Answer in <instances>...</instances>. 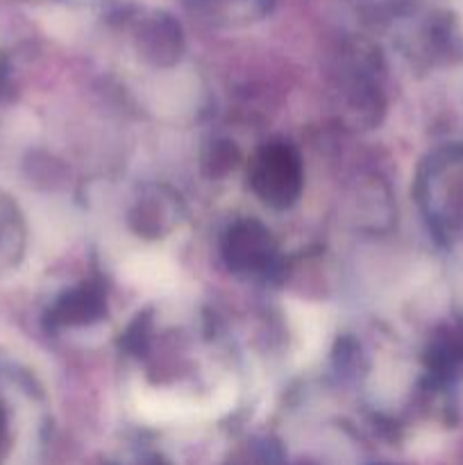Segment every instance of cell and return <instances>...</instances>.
<instances>
[{
    "mask_svg": "<svg viewBox=\"0 0 463 465\" xmlns=\"http://www.w3.org/2000/svg\"><path fill=\"white\" fill-rule=\"evenodd\" d=\"M180 216V198L171 189L145 186L130 209V227L143 239H162L175 230Z\"/></svg>",
    "mask_w": 463,
    "mask_h": 465,
    "instance_id": "4",
    "label": "cell"
},
{
    "mask_svg": "<svg viewBox=\"0 0 463 465\" xmlns=\"http://www.w3.org/2000/svg\"><path fill=\"white\" fill-rule=\"evenodd\" d=\"M248 182L266 207L277 212L293 207L304 189V166L298 150L286 141L263 143L250 159Z\"/></svg>",
    "mask_w": 463,
    "mask_h": 465,
    "instance_id": "1",
    "label": "cell"
},
{
    "mask_svg": "<svg viewBox=\"0 0 463 465\" xmlns=\"http://www.w3.org/2000/svg\"><path fill=\"white\" fill-rule=\"evenodd\" d=\"M5 427H7V420H5V413L3 409H0V445H3V439H5Z\"/></svg>",
    "mask_w": 463,
    "mask_h": 465,
    "instance_id": "10",
    "label": "cell"
},
{
    "mask_svg": "<svg viewBox=\"0 0 463 465\" xmlns=\"http://www.w3.org/2000/svg\"><path fill=\"white\" fill-rule=\"evenodd\" d=\"M236 159H239V150L230 141H213L204 154V168L212 177H221L230 168H234Z\"/></svg>",
    "mask_w": 463,
    "mask_h": 465,
    "instance_id": "7",
    "label": "cell"
},
{
    "mask_svg": "<svg viewBox=\"0 0 463 465\" xmlns=\"http://www.w3.org/2000/svg\"><path fill=\"white\" fill-rule=\"evenodd\" d=\"M221 250L227 268L245 277H268L280 266V250L271 230L252 218L232 223L222 234Z\"/></svg>",
    "mask_w": 463,
    "mask_h": 465,
    "instance_id": "2",
    "label": "cell"
},
{
    "mask_svg": "<svg viewBox=\"0 0 463 465\" xmlns=\"http://www.w3.org/2000/svg\"><path fill=\"white\" fill-rule=\"evenodd\" d=\"M5 80H7V62H5V57L0 54V89H3Z\"/></svg>",
    "mask_w": 463,
    "mask_h": 465,
    "instance_id": "9",
    "label": "cell"
},
{
    "mask_svg": "<svg viewBox=\"0 0 463 465\" xmlns=\"http://www.w3.org/2000/svg\"><path fill=\"white\" fill-rule=\"evenodd\" d=\"M204 9L222 16H254L266 12L271 0H200Z\"/></svg>",
    "mask_w": 463,
    "mask_h": 465,
    "instance_id": "8",
    "label": "cell"
},
{
    "mask_svg": "<svg viewBox=\"0 0 463 465\" xmlns=\"http://www.w3.org/2000/svg\"><path fill=\"white\" fill-rule=\"evenodd\" d=\"M104 313H107V291L100 282L86 280L64 291L54 300L45 322L50 330H75L103 321Z\"/></svg>",
    "mask_w": 463,
    "mask_h": 465,
    "instance_id": "3",
    "label": "cell"
},
{
    "mask_svg": "<svg viewBox=\"0 0 463 465\" xmlns=\"http://www.w3.org/2000/svg\"><path fill=\"white\" fill-rule=\"evenodd\" d=\"M25 221L7 193H0V272L18 266L25 252Z\"/></svg>",
    "mask_w": 463,
    "mask_h": 465,
    "instance_id": "6",
    "label": "cell"
},
{
    "mask_svg": "<svg viewBox=\"0 0 463 465\" xmlns=\"http://www.w3.org/2000/svg\"><path fill=\"white\" fill-rule=\"evenodd\" d=\"M141 57L153 66H172L182 54V32L168 16H154L139 32Z\"/></svg>",
    "mask_w": 463,
    "mask_h": 465,
    "instance_id": "5",
    "label": "cell"
}]
</instances>
